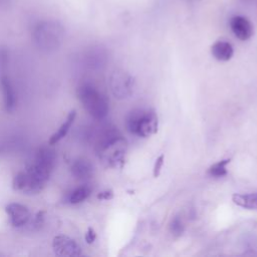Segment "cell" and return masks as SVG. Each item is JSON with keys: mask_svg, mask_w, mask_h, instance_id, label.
<instances>
[{"mask_svg": "<svg viewBox=\"0 0 257 257\" xmlns=\"http://www.w3.org/2000/svg\"><path fill=\"white\" fill-rule=\"evenodd\" d=\"M56 153L53 149L42 147L37 150L34 159L24 171L18 172L12 181L15 191L25 194H37L46 185L55 167Z\"/></svg>", "mask_w": 257, "mask_h": 257, "instance_id": "1", "label": "cell"}, {"mask_svg": "<svg viewBox=\"0 0 257 257\" xmlns=\"http://www.w3.org/2000/svg\"><path fill=\"white\" fill-rule=\"evenodd\" d=\"M127 150L126 141L115 127H105L95 145V151L100 161L108 168H121L125 162Z\"/></svg>", "mask_w": 257, "mask_h": 257, "instance_id": "2", "label": "cell"}, {"mask_svg": "<svg viewBox=\"0 0 257 257\" xmlns=\"http://www.w3.org/2000/svg\"><path fill=\"white\" fill-rule=\"evenodd\" d=\"M64 38V28L56 20H43L38 22L32 31V39L38 49L51 52L56 50Z\"/></svg>", "mask_w": 257, "mask_h": 257, "instance_id": "3", "label": "cell"}, {"mask_svg": "<svg viewBox=\"0 0 257 257\" xmlns=\"http://www.w3.org/2000/svg\"><path fill=\"white\" fill-rule=\"evenodd\" d=\"M77 96L84 109L96 120H102L108 113L106 97L92 84L83 83L77 89Z\"/></svg>", "mask_w": 257, "mask_h": 257, "instance_id": "4", "label": "cell"}, {"mask_svg": "<svg viewBox=\"0 0 257 257\" xmlns=\"http://www.w3.org/2000/svg\"><path fill=\"white\" fill-rule=\"evenodd\" d=\"M158 124V115L154 109H134L126 117L127 131L140 138H149L155 135Z\"/></svg>", "mask_w": 257, "mask_h": 257, "instance_id": "5", "label": "cell"}, {"mask_svg": "<svg viewBox=\"0 0 257 257\" xmlns=\"http://www.w3.org/2000/svg\"><path fill=\"white\" fill-rule=\"evenodd\" d=\"M109 87L115 98L123 99L130 97L135 90L136 81L127 71L115 69L109 77Z\"/></svg>", "mask_w": 257, "mask_h": 257, "instance_id": "6", "label": "cell"}, {"mask_svg": "<svg viewBox=\"0 0 257 257\" xmlns=\"http://www.w3.org/2000/svg\"><path fill=\"white\" fill-rule=\"evenodd\" d=\"M52 248L58 256H79L81 255L80 246L72 238L66 235H57L53 238Z\"/></svg>", "mask_w": 257, "mask_h": 257, "instance_id": "7", "label": "cell"}, {"mask_svg": "<svg viewBox=\"0 0 257 257\" xmlns=\"http://www.w3.org/2000/svg\"><path fill=\"white\" fill-rule=\"evenodd\" d=\"M6 214L9 217V222L13 227H23L30 221L31 214L29 209L20 203H10L5 208Z\"/></svg>", "mask_w": 257, "mask_h": 257, "instance_id": "8", "label": "cell"}, {"mask_svg": "<svg viewBox=\"0 0 257 257\" xmlns=\"http://www.w3.org/2000/svg\"><path fill=\"white\" fill-rule=\"evenodd\" d=\"M230 28L233 34L240 40H248L253 34V26L248 18L236 15L230 19Z\"/></svg>", "mask_w": 257, "mask_h": 257, "instance_id": "9", "label": "cell"}, {"mask_svg": "<svg viewBox=\"0 0 257 257\" xmlns=\"http://www.w3.org/2000/svg\"><path fill=\"white\" fill-rule=\"evenodd\" d=\"M0 87L3 95L5 109L8 112H12L16 107V94H15L12 82L7 75L1 76Z\"/></svg>", "mask_w": 257, "mask_h": 257, "instance_id": "10", "label": "cell"}, {"mask_svg": "<svg viewBox=\"0 0 257 257\" xmlns=\"http://www.w3.org/2000/svg\"><path fill=\"white\" fill-rule=\"evenodd\" d=\"M70 171L74 178L78 180H87L93 175V166L89 161L79 159L72 164Z\"/></svg>", "mask_w": 257, "mask_h": 257, "instance_id": "11", "label": "cell"}, {"mask_svg": "<svg viewBox=\"0 0 257 257\" xmlns=\"http://www.w3.org/2000/svg\"><path fill=\"white\" fill-rule=\"evenodd\" d=\"M212 55L220 61H228L234 54L233 46L230 42L225 40L216 41L211 47Z\"/></svg>", "mask_w": 257, "mask_h": 257, "instance_id": "12", "label": "cell"}, {"mask_svg": "<svg viewBox=\"0 0 257 257\" xmlns=\"http://www.w3.org/2000/svg\"><path fill=\"white\" fill-rule=\"evenodd\" d=\"M75 117H76V110L73 109V110H71V111L68 113L66 119H65V120L63 121V123L59 126V128L50 137V139H49V141H48V144H49L50 146L55 145L56 143H58L59 141H61V140L67 135V133L69 132L71 125L73 124V122H74V120H75Z\"/></svg>", "mask_w": 257, "mask_h": 257, "instance_id": "13", "label": "cell"}, {"mask_svg": "<svg viewBox=\"0 0 257 257\" xmlns=\"http://www.w3.org/2000/svg\"><path fill=\"white\" fill-rule=\"evenodd\" d=\"M232 201L239 207L257 210V193L234 194L232 196Z\"/></svg>", "mask_w": 257, "mask_h": 257, "instance_id": "14", "label": "cell"}, {"mask_svg": "<svg viewBox=\"0 0 257 257\" xmlns=\"http://www.w3.org/2000/svg\"><path fill=\"white\" fill-rule=\"evenodd\" d=\"M91 193V190L90 188H88L87 186H81V187H78L76 189H74L69 195H68V198H67V201L69 204H72V205H76V204H79V203H82L83 201H85L88 196L90 195Z\"/></svg>", "mask_w": 257, "mask_h": 257, "instance_id": "15", "label": "cell"}, {"mask_svg": "<svg viewBox=\"0 0 257 257\" xmlns=\"http://www.w3.org/2000/svg\"><path fill=\"white\" fill-rule=\"evenodd\" d=\"M230 159H225L221 160L215 164H213L209 169H208V174L211 177L214 178H222L227 175V165L230 163Z\"/></svg>", "mask_w": 257, "mask_h": 257, "instance_id": "16", "label": "cell"}, {"mask_svg": "<svg viewBox=\"0 0 257 257\" xmlns=\"http://www.w3.org/2000/svg\"><path fill=\"white\" fill-rule=\"evenodd\" d=\"M185 229L184 223L180 217H175L170 223V231L175 237H179L183 234Z\"/></svg>", "mask_w": 257, "mask_h": 257, "instance_id": "17", "label": "cell"}, {"mask_svg": "<svg viewBox=\"0 0 257 257\" xmlns=\"http://www.w3.org/2000/svg\"><path fill=\"white\" fill-rule=\"evenodd\" d=\"M163 165H164V155H161V156H159V157L156 159V162H155V165H154L153 174H154V177H155V178L159 177V175L161 174Z\"/></svg>", "mask_w": 257, "mask_h": 257, "instance_id": "18", "label": "cell"}, {"mask_svg": "<svg viewBox=\"0 0 257 257\" xmlns=\"http://www.w3.org/2000/svg\"><path fill=\"white\" fill-rule=\"evenodd\" d=\"M43 221H44V212L43 211H39L35 216H34V219H33V223H32V227L34 229H37L39 228L42 224H43Z\"/></svg>", "mask_w": 257, "mask_h": 257, "instance_id": "19", "label": "cell"}, {"mask_svg": "<svg viewBox=\"0 0 257 257\" xmlns=\"http://www.w3.org/2000/svg\"><path fill=\"white\" fill-rule=\"evenodd\" d=\"M84 238H85L86 243H88V244L93 243V242L95 241V239H96V233H95V231H94L91 227H89V228L87 229L86 233H85Z\"/></svg>", "mask_w": 257, "mask_h": 257, "instance_id": "20", "label": "cell"}, {"mask_svg": "<svg viewBox=\"0 0 257 257\" xmlns=\"http://www.w3.org/2000/svg\"><path fill=\"white\" fill-rule=\"evenodd\" d=\"M113 197V193L111 190H105V191H102L100 192L98 195H97V199L99 200H109Z\"/></svg>", "mask_w": 257, "mask_h": 257, "instance_id": "21", "label": "cell"}, {"mask_svg": "<svg viewBox=\"0 0 257 257\" xmlns=\"http://www.w3.org/2000/svg\"><path fill=\"white\" fill-rule=\"evenodd\" d=\"M13 0H0V10L7 9L11 6Z\"/></svg>", "mask_w": 257, "mask_h": 257, "instance_id": "22", "label": "cell"}, {"mask_svg": "<svg viewBox=\"0 0 257 257\" xmlns=\"http://www.w3.org/2000/svg\"><path fill=\"white\" fill-rule=\"evenodd\" d=\"M3 152H4V148H3V145L0 143V156L2 155Z\"/></svg>", "mask_w": 257, "mask_h": 257, "instance_id": "23", "label": "cell"}]
</instances>
